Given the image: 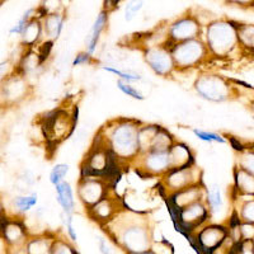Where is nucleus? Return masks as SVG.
Listing matches in <instances>:
<instances>
[{"mask_svg":"<svg viewBox=\"0 0 254 254\" xmlns=\"http://www.w3.org/2000/svg\"><path fill=\"white\" fill-rule=\"evenodd\" d=\"M56 201L65 214H74L75 211V192L67 181H64L60 185L55 186Z\"/></svg>","mask_w":254,"mask_h":254,"instance_id":"nucleus-24","label":"nucleus"},{"mask_svg":"<svg viewBox=\"0 0 254 254\" xmlns=\"http://www.w3.org/2000/svg\"><path fill=\"white\" fill-rule=\"evenodd\" d=\"M15 71H17V65L12 63V60L0 61V87Z\"/></svg>","mask_w":254,"mask_h":254,"instance_id":"nucleus-39","label":"nucleus"},{"mask_svg":"<svg viewBox=\"0 0 254 254\" xmlns=\"http://www.w3.org/2000/svg\"><path fill=\"white\" fill-rule=\"evenodd\" d=\"M58 234L51 231H45L41 234L29 235L26 243V254H51L52 246Z\"/></svg>","mask_w":254,"mask_h":254,"instance_id":"nucleus-22","label":"nucleus"},{"mask_svg":"<svg viewBox=\"0 0 254 254\" xmlns=\"http://www.w3.org/2000/svg\"><path fill=\"white\" fill-rule=\"evenodd\" d=\"M110 194V185L107 179L99 177H80L76 183V196L85 210H89L94 205Z\"/></svg>","mask_w":254,"mask_h":254,"instance_id":"nucleus-11","label":"nucleus"},{"mask_svg":"<svg viewBox=\"0 0 254 254\" xmlns=\"http://www.w3.org/2000/svg\"><path fill=\"white\" fill-rule=\"evenodd\" d=\"M238 42L246 49L254 50V24H238Z\"/></svg>","mask_w":254,"mask_h":254,"instance_id":"nucleus-30","label":"nucleus"},{"mask_svg":"<svg viewBox=\"0 0 254 254\" xmlns=\"http://www.w3.org/2000/svg\"><path fill=\"white\" fill-rule=\"evenodd\" d=\"M238 167H240L242 169L247 171L248 173H251L252 176H254V153L249 149H247L246 151L239 154V158H238Z\"/></svg>","mask_w":254,"mask_h":254,"instance_id":"nucleus-37","label":"nucleus"},{"mask_svg":"<svg viewBox=\"0 0 254 254\" xmlns=\"http://www.w3.org/2000/svg\"><path fill=\"white\" fill-rule=\"evenodd\" d=\"M193 89L198 97L215 103L228 101L234 95V87L230 80L212 72L199 74L193 81Z\"/></svg>","mask_w":254,"mask_h":254,"instance_id":"nucleus-6","label":"nucleus"},{"mask_svg":"<svg viewBox=\"0 0 254 254\" xmlns=\"http://www.w3.org/2000/svg\"><path fill=\"white\" fill-rule=\"evenodd\" d=\"M205 41L212 58H228L238 46V23L229 19H214L205 26Z\"/></svg>","mask_w":254,"mask_h":254,"instance_id":"nucleus-3","label":"nucleus"},{"mask_svg":"<svg viewBox=\"0 0 254 254\" xmlns=\"http://www.w3.org/2000/svg\"><path fill=\"white\" fill-rule=\"evenodd\" d=\"M239 231L240 238L246 242H253L254 240V224H249V222H242L239 224Z\"/></svg>","mask_w":254,"mask_h":254,"instance_id":"nucleus-42","label":"nucleus"},{"mask_svg":"<svg viewBox=\"0 0 254 254\" xmlns=\"http://www.w3.org/2000/svg\"><path fill=\"white\" fill-rule=\"evenodd\" d=\"M159 128H160V125L144 124V122H142L141 126H140L139 128V133H137V142H139L140 154L147 153V151L150 150L151 145H153L154 141V137H155Z\"/></svg>","mask_w":254,"mask_h":254,"instance_id":"nucleus-26","label":"nucleus"},{"mask_svg":"<svg viewBox=\"0 0 254 254\" xmlns=\"http://www.w3.org/2000/svg\"><path fill=\"white\" fill-rule=\"evenodd\" d=\"M61 220H63L65 231H66V237L69 238L70 242L75 243L76 240H78V234H76V230L75 228H74V219H72V215L63 212V214H61Z\"/></svg>","mask_w":254,"mask_h":254,"instance_id":"nucleus-38","label":"nucleus"},{"mask_svg":"<svg viewBox=\"0 0 254 254\" xmlns=\"http://www.w3.org/2000/svg\"><path fill=\"white\" fill-rule=\"evenodd\" d=\"M249 150H252L254 153V144L251 145V147H249Z\"/></svg>","mask_w":254,"mask_h":254,"instance_id":"nucleus-47","label":"nucleus"},{"mask_svg":"<svg viewBox=\"0 0 254 254\" xmlns=\"http://www.w3.org/2000/svg\"><path fill=\"white\" fill-rule=\"evenodd\" d=\"M205 201L210 208L211 215L221 210L222 206H224V199H222L221 190L217 186H211L210 188H206Z\"/></svg>","mask_w":254,"mask_h":254,"instance_id":"nucleus-29","label":"nucleus"},{"mask_svg":"<svg viewBox=\"0 0 254 254\" xmlns=\"http://www.w3.org/2000/svg\"><path fill=\"white\" fill-rule=\"evenodd\" d=\"M211 217L210 208L205 199L197 201L182 210L177 211L174 214V219L178 221V226L181 230L185 231L188 237L194 234L198 229L208 224Z\"/></svg>","mask_w":254,"mask_h":254,"instance_id":"nucleus-9","label":"nucleus"},{"mask_svg":"<svg viewBox=\"0 0 254 254\" xmlns=\"http://www.w3.org/2000/svg\"><path fill=\"white\" fill-rule=\"evenodd\" d=\"M102 70L104 71L111 72L113 75L119 76V80H124L126 83H139L141 81V75H139L137 72H132V71H126V70H121V69H117L116 66H110V65H103L102 66Z\"/></svg>","mask_w":254,"mask_h":254,"instance_id":"nucleus-33","label":"nucleus"},{"mask_svg":"<svg viewBox=\"0 0 254 254\" xmlns=\"http://www.w3.org/2000/svg\"><path fill=\"white\" fill-rule=\"evenodd\" d=\"M151 252H153L154 254H174L173 247H172L167 240H158V242H153Z\"/></svg>","mask_w":254,"mask_h":254,"instance_id":"nucleus-41","label":"nucleus"},{"mask_svg":"<svg viewBox=\"0 0 254 254\" xmlns=\"http://www.w3.org/2000/svg\"><path fill=\"white\" fill-rule=\"evenodd\" d=\"M205 197L206 188L203 187V185H197L179 190V192H176V193L169 194V196H167V198L169 201L171 208L176 214L177 211L182 210V208L187 207V206L192 205V203L197 202V201L205 199Z\"/></svg>","mask_w":254,"mask_h":254,"instance_id":"nucleus-18","label":"nucleus"},{"mask_svg":"<svg viewBox=\"0 0 254 254\" xmlns=\"http://www.w3.org/2000/svg\"><path fill=\"white\" fill-rule=\"evenodd\" d=\"M42 29H44V41L54 44L61 36L65 27L66 15L64 10L55 13H49L42 18Z\"/></svg>","mask_w":254,"mask_h":254,"instance_id":"nucleus-20","label":"nucleus"},{"mask_svg":"<svg viewBox=\"0 0 254 254\" xmlns=\"http://www.w3.org/2000/svg\"><path fill=\"white\" fill-rule=\"evenodd\" d=\"M242 222L254 224V196H247L244 202L240 203L239 210L235 211Z\"/></svg>","mask_w":254,"mask_h":254,"instance_id":"nucleus-31","label":"nucleus"},{"mask_svg":"<svg viewBox=\"0 0 254 254\" xmlns=\"http://www.w3.org/2000/svg\"><path fill=\"white\" fill-rule=\"evenodd\" d=\"M32 92V85L28 79L15 71L9 76L0 87V106L3 107H13L20 102L26 101Z\"/></svg>","mask_w":254,"mask_h":254,"instance_id":"nucleus-12","label":"nucleus"},{"mask_svg":"<svg viewBox=\"0 0 254 254\" xmlns=\"http://www.w3.org/2000/svg\"><path fill=\"white\" fill-rule=\"evenodd\" d=\"M167 28V46L171 47L174 44H181L186 41L196 40L202 37V24L199 23L197 17L192 13L179 15L176 19L171 20Z\"/></svg>","mask_w":254,"mask_h":254,"instance_id":"nucleus-7","label":"nucleus"},{"mask_svg":"<svg viewBox=\"0 0 254 254\" xmlns=\"http://www.w3.org/2000/svg\"><path fill=\"white\" fill-rule=\"evenodd\" d=\"M122 208H124V205L121 199L110 193L97 205L87 210V214L93 221L98 222L101 226H104L119 214Z\"/></svg>","mask_w":254,"mask_h":254,"instance_id":"nucleus-17","label":"nucleus"},{"mask_svg":"<svg viewBox=\"0 0 254 254\" xmlns=\"http://www.w3.org/2000/svg\"><path fill=\"white\" fill-rule=\"evenodd\" d=\"M95 63V59L94 56L89 55L85 50L84 51H80L78 52L75 55V58H74V60H72V66H84V65H92V64Z\"/></svg>","mask_w":254,"mask_h":254,"instance_id":"nucleus-40","label":"nucleus"},{"mask_svg":"<svg viewBox=\"0 0 254 254\" xmlns=\"http://www.w3.org/2000/svg\"><path fill=\"white\" fill-rule=\"evenodd\" d=\"M169 158H171L172 169L188 168L196 164V154L192 150V147L178 140L169 149Z\"/></svg>","mask_w":254,"mask_h":254,"instance_id":"nucleus-21","label":"nucleus"},{"mask_svg":"<svg viewBox=\"0 0 254 254\" xmlns=\"http://www.w3.org/2000/svg\"><path fill=\"white\" fill-rule=\"evenodd\" d=\"M142 8L141 1H128L126 3V6H125V18L126 20H131L137 12H140Z\"/></svg>","mask_w":254,"mask_h":254,"instance_id":"nucleus-43","label":"nucleus"},{"mask_svg":"<svg viewBox=\"0 0 254 254\" xmlns=\"http://www.w3.org/2000/svg\"><path fill=\"white\" fill-rule=\"evenodd\" d=\"M108 18H110V10L103 8L94 19V23H93L92 28H90L89 33H88L87 38H85V51L89 55L94 56V54L97 52L102 33L106 31L108 26Z\"/></svg>","mask_w":254,"mask_h":254,"instance_id":"nucleus-19","label":"nucleus"},{"mask_svg":"<svg viewBox=\"0 0 254 254\" xmlns=\"http://www.w3.org/2000/svg\"><path fill=\"white\" fill-rule=\"evenodd\" d=\"M133 165L140 173L151 178H162L172 169L169 151L149 150L140 154Z\"/></svg>","mask_w":254,"mask_h":254,"instance_id":"nucleus-13","label":"nucleus"},{"mask_svg":"<svg viewBox=\"0 0 254 254\" xmlns=\"http://www.w3.org/2000/svg\"><path fill=\"white\" fill-rule=\"evenodd\" d=\"M75 121L72 116L65 111H54L51 117H47L44 122L45 136L50 142H61L74 130Z\"/></svg>","mask_w":254,"mask_h":254,"instance_id":"nucleus-16","label":"nucleus"},{"mask_svg":"<svg viewBox=\"0 0 254 254\" xmlns=\"http://www.w3.org/2000/svg\"><path fill=\"white\" fill-rule=\"evenodd\" d=\"M116 85H117V89H119L120 92L124 93V94L127 95V97H130V98L136 99V101H145V98H146V97H145V95L142 94V93L135 87V85H132V84L126 83V81L119 80V79H117Z\"/></svg>","mask_w":254,"mask_h":254,"instance_id":"nucleus-36","label":"nucleus"},{"mask_svg":"<svg viewBox=\"0 0 254 254\" xmlns=\"http://www.w3.org/2000/svg\"><path fill=\"white\" fill-rule=\"evenodd\" d=\"M6 216V211H5V206L3 203V199L0 197V219H4Z\"/></svg>","mask_w":254,"mask_h":254,"instance_id":"nucleus-46","label":"nucleus"},{"mask_svg":"<svg viewBox=\"0 0 254 254\" xmlns=\"http://www.w3.org/2000/svg\"><path fill=\"white\" fill-rule=\"evenodd\" d=\"M70 167L69 164H65V163H59L55 167L52 168L51 172L49 174V181L54 187L58 185H60L61 182L65 181L66 176L69 174Z\"/></svg>","mask_w":254,"mask_h":254,"instance_id":"nucleus-35","label":"nucleus"},{"mask_svg":"<svg viewBox=\"0 0 254 254\" xmlns=\"http://www.w3.org/2000/svg\"><path fill=\"white\" fill-rule=\"evenodd\" d=\"M29 238L28 229L22 217L6 215L1 219V239L9 249H15V252L23 251Z\"/></svg>","mask_w":254,"mask_h":254,"instance_id":"nucleus-15","label":"nucleus"},{"mask_svg":"<svg viewBox=\"0 0 254 254\" xmlns=\"http://www.w3.org/2000/svg\"><path fill=\"white\" fill-rule=\"evenodd\" d=\"M192 132L196 136L197 139L201 140L203 142H208V144H212V142H217V144H226V139L221 133L214 132V131L203 130V128H198V127H194L192 128Z\"/></svg>","mask_w":254,"mask_h":254,"instance_id":"nucleus-34","label":"nucleus"},{"mask_svg":"<svg viewBox=\"0 0 254 254\" xmlns=\"http://www.w3.org/2000/svg\"><path fill=\"white\" fill-rule=\"evenodd\" d=\"M176 141L177 139L174 137L173 133L168 130V128H165V127L160 126L159 131L156 132L155 137H154V141L153 145H151L150 150L169 151V149L173 146V144Z\"/></svg>","mask_w":254,"mask_h":254,"instance_id":"nucleus-27","label":"nucleus"},{"mask_svg":"<svg viewBox=\"0 0 254 254\" xmlns=\"http://www.w3.org/2000/svg\"><path fill=\"white\" fill-rule=\"evenodd\" d=\"M38 202L37 193L32 192V193L20 194V196L14 197L12 199V206L18 214H26L31 208L35 207Z\"/></svg>","mask_w":254,"mask_h":254,"instance_id":"nucleus-28","label":"nucleus"},{"mask_svg":"<svg viewBox=\"0 0 254 254\" xmlns=\"http://www.w3.org/2000/svg\"><path fill=\"white\" fill-rule=\"evenodd\" d=\"M97 243H98V249L101 254H115V249L111 247L108 240L103 237L97 238Z\"/></svg>","mask_w":254,"mask_h":254,"instance_id":"nucleus-44","label":"nucleus"},{"mask_svg":"<svg viewBox=\"0 0 254 254\" xmlns=\"http://www.w3.org/2000/svg\"><path fill=\"white\" fill-rule=\"evenodd\" d=\"M142 122L136 119H115L108 121L98 132V137L117 163L133 164L139 156L137 133Z\"/></svg>","mask_w":254,"mask_h":254,"instance_id":"nucleus-2","label":"nucleus"},{"mask_svg":"<svg viewBox=\"0 0 254 254\" xmlns=\"http://www.w3.org/2000/svg\"><path fill=\"white\" fill-rule=\"evenodd\" d=\"M116 164L117 162L110 150L104 146L98 136H95L92 146L89 147L81 163L80 177H99L107 179L108 173Z\"/></svg>","mask_w":254,"mask_h":254,"instance_id":"nucleus-5","label":"nucleus"},{"mask_svg":"<svg viewBox=\"0 0 254 254\" xmlns=\"http://www.w3.org/2000/svg\"><path fill=\"white\" fill-rule=\"evenodd\" d=\"M169 49L176 65V70L178 72L196 69L199 65H202L210 56L202 37L186 41L181 44H174Z\"/></svg>","mask_w":254,"mask_h":254,"instance_id":"nucleus-4","label":"nucleus"},{"mask_svg":"<svg viewBox=\"0 0 254 254\" xmlns=\"http://www.w3.org/2000/svg\"><path fill=\"white\" fill-rule=\"evenodd\" d=\"M51 254H79L66 235H58L52 246Z\"/></svg>","mask_w":254,"mask_h":254,"instance_id":"nucleus-32","label":"nucleus"},{"mask_svg":"<svg viewBox=\"0 0 254 254\" xmlns=\"http://www.w3.org/2000/svg\"><path fill=\"white\" fill-rule=\"evenodd\" d=\"M234 182L238 194L254 196V176H252L251 173L242 169L240 167H235Z\"/></svg>","mask_w":254,"mask_h":254,"instance_id":"nucleus-25","label":"nucleus"},{"mask_svg":"<svg viewBox=\"0 0 254 254\" xmlns=\"http://www.w3.org/2000/svg\"><path fill=\"white\" fill-rule=\"evenodd\" d=\"M42 18H33L20 35V44L24 49L32 50L44 42V29H42Z\"/></svg>","mask_w":254,"mask_h":254,"instance_id":"nucleus-23","label":"nucleus"},{"mask_svg":"<svg viewBox=\"0 0 254 254\" xmlns=\"http://www.w3.org/2000/svg\"><path fill=\"white\" fill-rule=\"evenodd\" d=\"M116 246L126 254L150 251L153 246V228L149 216L140 211L122 208L108 224L102 226Z\"/></svg>","mask_w":254,"mask_h":254,"instance_id":"nucleus-1","label":"nucleus"},{"mask_svg":"<svg viewBox=\"0 0 254 254\" xmlns=\"http://www.w3.org/2000/svg\"><path fill=\"white\" fill-rule=\"evenodd\" d=\"M142 58L155 75L171 78L177 72L171 49L165 45L142 47Z\"/></svg>","mask_w":254,"mask_h":254,"instance_id":"nucleus-10","label":"nucleus"},{"mask_svg":"<svg viewBox=\"0 0 254 254\" xmlns=\"http://www.w3.org/2000/svg\"><path fill=\"white\" fill-rule=\"evenodd\" d=\"M229 141H230L231 146L234 147V150L239 151V154L243 153V151H246L247 149H248V147L244 146V145L242 144V141H239L237 137H230V139H229Z\"/></svg>","mask_w":254,"mask_h":254,"instance_id":"nucleus-45","label":"nucleus"},{"mask_svg":"<svg viewBox=\"0 0 254 254\" xmlns=\"http://www.w3.org/2000/svg\"><path fill=\"white\" fill-rule=\"evenodd\" d=\"M229 235V228L221 224H206L202 228L190 235L192 243L197 251L202 254H210L221 244Z\"/></svg>","mask_w":254,"mask_h":254,"instance_id":"nucleus-14","label":"nucleus"},{"mask_svg":"<svg viewBox=\"0 0 254 254\" xmlns=\"http://www.w3.org/2000/svg\"><path fill=\"white\" fill-rule=\"evenodd\" d=\"M160 185L167 192V196H169L192 186L202 185V171L199 169V167H197V164L188 168L171 169L164 177L160 178Z\"/></svg>","mask_w":254,"mask_h":254,"instance_id":"nucleus-8","label":"nucleus"}]
</instances>
